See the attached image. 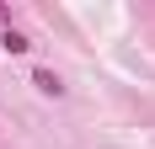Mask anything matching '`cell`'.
<instances>
[{"label":"cell","instance_id":"7a4b0ae2","mask_svg":"<svg viewBox=\"0 0 155 149\" xmlns=\"http://www.w3.org/2000/svg\"><path fill=\"white\" fill-rule=\"evenodd\" d=\"M0 43H5V53H27V37H21V32H16V27H5V37H0Z\"/></svg>","mask_w":155,"mask_h":149},{"label":"cell","instance_id":"6da1fadb","mask_svg":"<svg viewBox=\"0 0 155 149\" xmlns=\"http://www.w3.org/2000/svg\"><path fill=\"white\" fill-rule=\"evenodd\" d=\"M32 85L43 90V96H64V85H59V74H54V69H38V74H32Z\"/></svg>","mask_w":155,"mask_h":149}]
</instances>
